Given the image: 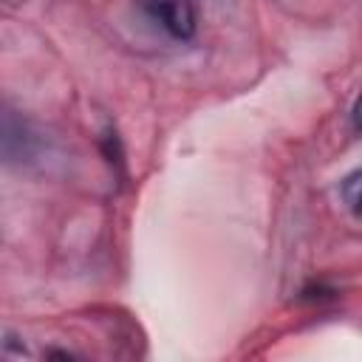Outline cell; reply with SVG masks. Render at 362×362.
<instances>
[{
	"label": "cell",
	"mask_w": 362,
	"mask_h": 362,
	"mask_svg": "<svg viewBox=\"0 0 362 362\" xmlns=\"http://www.w3.org/2000/svg\"><path fill=\"white\" fill-rule=\"evenodd\" d=\"M136 3L175 40H189L195 34V11L189 0H136Z\"/></svg>",
	"instance_id": "6da1fadb"
},
{
	"label": "cell",
	"mask_w": 362,
	"mask_h": 362,
	"mask_svg": "<svg viewBox=\"0 0 362 362\" xmlns=\"http://www.w3.org/2000/svg\"><path fill=\"white\" fill-rule=\"evenodd\" d=\"M0 156H6V161H25L34 156V136L8 110H0Z\"/></svg>",
	"instance_id": "7a4b0ae2"
},
{
	"label": "cell",
	"mask_w": 362,
	"mask_h": 362,
	"mask_svg": "<svg viewBox=\"0 0 362 362\" xmlns=\"http://www.w3.org/2000/svg\"><path fill=\"white\" fill-rule=\"evenodd\" d=\"M339 192L354 215H359V173H351L345 181H339Z\"/></svg>",
	"instance_id": "3957f363"
}]
</instances>
